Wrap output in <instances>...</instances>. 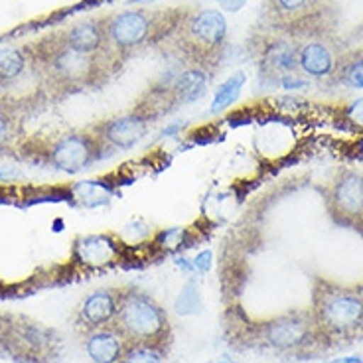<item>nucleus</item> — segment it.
I'll use <instances>...</instances> for the list:
<instances>
[{
    "label": "nucleus",
    "mask_w": 363,
    "mask_h": 363,
    "mask_svg": "<svg viewBox=\"0 0 363 363\" xmlns=\"http://www.w3.org/2000/svg\"><path fill=\"white\" fill-rule=\"evenodd\" d=\"M28 62L36 69L38 77L54 93H75V91L99 87L121 67L109 55H87L75 52L65 44L60 32L38 40L36 44L24 48Z\"/></svg>",
    "instance_id": "obj_1"
},
{
    "label": "nucleus",
    "mask_w": 363,
    "mask_h": 363,
    "mask_svg": "<svg viewBox=\"0 0 363 363\" xmlns=\"http://www.w3.org/2000/svg\"><path fill=\"white\" fill-rule=\"evenodd\" d=\"M190 9H128L103 16L107 52L121 65L146 48H164Z\"/></svg>",
    "instance_id": "obj_2"
},
{
    "label": "nucleus",
    "mask_w": 363,
    "mask_h": 363,
    "mask_svg": "<svg viewBox=\"0 0 363 363\" xmlns=\"http://www.w3.org/2000/svg\"><path fill=\"white\" fill-rule=\"evenodd\" d=\"M164 50H170L188 67L209 73L227 50V20L213 9L188 10Z\"/></svg>",
    "instance_id": "obj_3"
},
{
    "label": "nucleus",
    "mask_w": 363,
    "mask_h": 363,
    "mask_svg": "<svg viewBox=\"0 0 363 363\" xmlns=\"http://www.w3.org/2000/svg\"><path fill=\"white\" fill-rule=\"evenodd\" d=\"M16 148L20 150L22 160L65 174L83 172L111 152L91 128L52 136H32L18 143Z\"/></svg>",
    "instance_id": "obj_4"
},
{
    "label": "nucleus",
    "mask_w": 363,
    "mask_h": 363,
    "mask_svg": "<svg viewBox=\"0 0 363 363\" xmlns=\"http://www.w3.org/2000/svg\"><path fill=\"white\" fill-rule=\"evenodd\" d=\"M117 316L113 326L130 345H150L170 352L172 345V324L168 312L135 286L117 289Z\"/></svg>",
    "instance_id": "obj_5"
},
{
    "label": "nucleus",
    "mask_w": 363,
    "mask_h": 363,
    "mask_svg": "<svg viewBox=\"0 0 363 363\" xmlns=\"http://www.w3.org/2000/svg\"><path fill=\"white\" fill-rule=\"evenodd\" d=\"M310 312L324 342L352 340L363 330V289L318 281Z\"/></svg>",
    "instance_id": "obj_6"
},
{
    "label": "nucleus",
    "mask_w": 363,
    "mask_h": 363,
    "mask_svg": "<svg viewBox=\"0 0 363 363\" xmlns=\"http://www.w3.org/2000/svg\"><path fill=\"white\" fill-rule=\"evenodd\" d=\"M251 340L261 350H271L286 355L308 352L310 347L324 342L310 308L292 310L281 316L259 322L251 330Z\"/></svg>",
    "instance_id": "obj_7"
},
{
    "label": "nucleus",
    "mask_w": 363,
    "mask_h": 363,
    "mask_svg": "<svg viewBox=\"0 0 363 363\" xmlns=\"http://www.w3.org/2000/svg\"><path fill=\"white\" fill-rule=\"evenodd\" d=\"M326 208L337 225L359 229L363 211V172L342 170L326 190Z\"/></svg>",
    "instance_id": "obj_8"
},
{
    "label": "nucleus",
    "mask_w": 363,
    "mask_h": 363,
    "mask_svg": "<svg viewBox=\"0 0 363 363\" xmlns=\"http://www.w3.org/2000/svg\"><path fill=\"white\" fill-rule=\"evenodd\" d=\"M148 127H150L148 118L136 111H128L125 115L95 123L91 130L99 136L109 150H128L145 138Z\"/></svg>",
    "instance_id": "obj_9"
},
{
    "label": "nucleus",
    "mask_w": 363,
    "mask_h": 363,
    "mask_svg": "<svg viewBox=\"0 0 363 363\" xmlns=\"http://www.w3.org/2000/svg\"><path fill=\"white\" fill-rule=\"evenodd\" d=\"M117 289H101L85 296L75 310L77 332L85 336L101 328L113 326L117 316Z\"/></svg>",
    "instance_id": "obj_10"
},
{
    "label": "nucleus",
    "mask_w": 363,
    "mask_h": 363,
    "mask_svg": "<svg viewBox=\"0 0 363 363\" xmlns=\"http://www.w3.org/2000/svg\"><path fill=\"white\" fill-rule=\"evenodd\" d=\"M60 36L75 52H82V54L87 55H109L103 16L101 18L77 20V22L69 24V26H65L64 30H60Z\"/></svg>",
    "instance_id": "obj_11"
},
{
    "label": "nucleus",
    "mask_w": 363,
    "mask_h": 363,
    "mask_svg": "<svg viewBox=\"0 0 363 363\" xmlns=\"http://www.w3.org/2000/svg\"><path fill=\"white\" fill-rule=\"evenodd\" d=\"M127 347V340L115 326L101 328L83 336V350L93 363H118Z\"/></svg>",
    "instance_id": "obj_12"
},
{
    "label": "nucleus",
    "mask_w": 363,
    "mask_h": 363,
    "mask_svg": "<svg viewBox=\"0 0 363 363\" xmlns=\"http://www.w3.org/2000/svg\"><path fill=\"white\" fill-rule=\"evenodd\" d=\"M337 57L328 42L310 40L298 45V69L312 79L332 77L336 72Z\"/></svg>",
    "instance_id": "obj_13"
},
{
    "label": "nucleus",
    "mask_w": 363,
    "mask_h": 363,
    "mask_svg": "<svg viewBox=\"0 0 363 363\" xmlns=\"http://www.w3.org/2000/svg\"><path fill=\"white\" fill-rule=\"evenodd\" d=\"M261 67L279 82L291 77L298 69V45L291 40H271L261 52Z\"/></svg>",
    "instance_id": "obj_14"
},
{
    "label": "nucleus",
    "mask_w": 363,
    "mask_h": 363,
    "mask_svg": "<svg viewBox=\"0 0 363 363\" xmlns=\"http://www.w3.org/2000/svg\"><path fill=\"white\" fill-rule=\"evenodd\" d=\"M208 87V73L198 67H186L172 75V97L176 105H188L198 101Z\"/></svg>",
    "instance_id": "obj_15"
},
{
    "label": "nucleus",
    "mask_w": 363,
    "mask_h": 363,
    "mask_svg": "<svg viewBox=\"0 0 363 363\" xmlns=\"http://www.w3.org/2000/svg\"><path fill=\"white\" fill-rule=\"evenodd\" d=\"M332 77L347 89H363V50L340 57Z\"/></svg>",
    "instance_id": "obj_16"
},
{
    "label": "nucleus",
    "mask_w": 363,
    "mask_h": 363,
    "mask_svg": "<svg viewBox=\"0 0 363 363\" xmlns=\"http://www.w3.org/2000/svg\"><path fill=\"white\" fill-rule=\"evenodd\" d=\"M20 136H22V118L12 105L0 101V152L16 148Z\"/></svg>",
    "instance_id": "obj_17"
},
{
    "label": "nucleus",
    "mask_w": 363,
    "mask_h": 363,
    "mask_svg": "<svg viewBox=\"0 0 363 363\" xmlns=\"http://www.w3.org/2000/svg\"><path fill=\"white\" fill-rule=\"evenodd\" d=\"M75 255L83 264H105L115 255V247L105 237H87L77 243Z\"/></svg>",
    "instance_id": "obj_18"
},
{
    "label": "nucleus",
    "mask_w": 363,
    "mask_h": 363,
    "mask_svg": "<svg viewBox=\"0 0 363 363\" xmlns=\"http://www.w3.org/2000/svg\"><path fill=\"white\" fill-rule=\"evenodd\" d=\"M26 50L18 48H0V87L18 79L28 67Z\"/></svg>",
    "instance_id": "obj_19"
},
{
    "label": "nucleus",
    "mask_w": 363,
    "mask_h": 363,
    "mask_svg": "<svg viewBox=\"0 0 363 363\" xmlns=\"http://www.w3.org/2000/svg\"><path fill=\"white\" fill-rule=\"evenodd\" d=\"M316 0H269V12L277 20L291 22L304 16Z\"/></svg>",
    "instance_id": "obj_20"
},
{
    "label": "nucleus",
    "mask_w": 363,
    "mask_h": 363,
    "mask_svg": "<svg viewBox=\"0 0 363 363\" xmlns=\"http://www.w3.org/2000/svg\"><path fill=\"white\" fill-rule=\"evenodd\" d=\"M243 85H245V73L241 72L233 73L225 83H221L219 89L216 91V101L211 105V113H219V111L227 109L229 105H233Z\"/></svg>",
    "instance_id": "obj_21"
},
{
    "label": "nucleus",
    "mask_w": 363,
    "mask_h": 363,
    "mask_svg": "<svg viewBox=\"0 0 363 363\" xmlns=\"http://www.w3.org/2000/svg\"><path fill=\"white\" fill-rule=\"evenodd\" d=\"M166 355H168V352L158 350V347L128 344L127 352L118 363H162Z\"/></svg>",
    "instance_id": "obj_22"
},
{
    "label": "nucleus",
    "mask_w": 363,
    "mask_h": 363,
    "mask_svg": "<svg viewBox=\"0 0 363 363\" xmlns=\"http://www.w3.org/2000/svg\"><path fill=\"white\" fill-rule=\"evenodd\" d=\"M347 118L355 123L357 127L363 128V99L354 101L350 107H347Z\"/></svg>",
    "instance_id": "obj_23"
},
{
    "label": "nucleus",
    "mask_w": 363,
    "mask_h": 363,
    "mask_svg": "<svg viewBox=\"0 0 363 363\" xmlns=\"http://www.w3.org/2000/svg\"><path fill=\"white\" fill-rule=\"evenodd\" d=\"M328 363H363V357H340V359H334V362H328Z\"/></svg>",
    "instance_id": "obj_24"
},
{
    "label": "nucleus",
    "mask_w": 363,
    "mask_h": 363,
    "mask_svg": "<svg viewBox=\"0 0 363 363\" xmlns=\"http://www.w3.org/2000/svg\"><path fill=\"white\" fill-rule=\"evenodd\" d=\"M359 231H363V211H362V219H359Z\"/></svg>",
    "instance_id": "obj_25"
}]
</instances>
